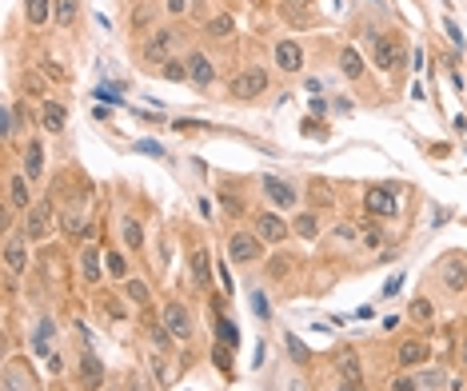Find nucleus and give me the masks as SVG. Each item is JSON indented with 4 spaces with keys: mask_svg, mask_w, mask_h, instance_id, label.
Returning <instances> with one entry per match:
<instances>
[{
    "mask_svg": "<svg viewBox=\"0 0 467 391\" xmlns=\"http://www.w3.org/2000/svg\"><path fill=\"white\" fill-rule=\"evenodd\" d=\"M184 44H188V36L180 33V28H156L140 44V60H144L148 72H160L164 64H172L180 52H184Z\"/></svg>",
    "mask_w": 467,
    "mask_h": 391,
    "instance_id": "f257e3e1",
    "label": "nucleus"
},
{
    "mask_svg": "<svg viewBox=\"0 0 467 391\" xmlns=\"http://www.w3.org/2000/svg\"><path fill=\"white\" fill-rule=\"evenodd\" d=\"M228 92H232V100H240V104L260 100L268 92V68H256V64L240 68V72L232 76V84H228Z\"/></svg>",
    "mask_w": 467,
    "mask_h": 391,
    "instance_id": "f03ea898",
    "label": "nucleus"
},
{
    "mask_svg": "<svg viewBox=\"0 0 467 391\" xmlns=\"http://www.w3.org/2000/svg\"><path fill=\"white\" fill-rule=\"evenodd\" d=\"M49 232H52V200H36L33 208H28V216H24L20 236L28 244H40V240H49Z\"/></svg>",
    "mask_w": 467,
    "mask_h": 391,
    "instance_id": "7ed1b4c3",
    "label": "nucleus"
},
{
    "mask_svg": "<svg viewBox=\"0 0 467 391\" xmlns=\"http://www.w3.org/2000/svg\"><path fill=\"white\" fill-rule=\"evenodd\" d=\"M371 64L380 72H400L403 68V44L396 36H371Z\"/></svg>",
    "mask_w": 467,
    "mask_h": 391,
    "instance_id": "20e7f679",
    "label": "nucleus"
},
{
    "mask_svg": "<svg viewBox=\"0 0 467 391\" xmlns=\"http://www.w3.org/2000/svg\"><path fill=\"white\" fill-rule=\"evenodd\" d=\"M228 256H232L236 263H256L260 256H264V240H260L256 232H248V228L232 232V236H228Z\"/></svg>",
    "mask_w": 467,
    "mask_h": 391,
    "instance_id": "39448f33",
    "label": "nucleus"
},
{
    "mask_svg": "<svg viewBox=\"0 0 467 391\" xmlns=\"http://www.w3.org/2000/svg\"><path fill=\"white\" fill-rule=\"evenodd\" d=\"M160 324L172 331V340H192V315H188V308H184L180 299H168V304H164Z\"/></svg>",
    "mask_w": 467,
    "mask_h": 391,
    "instance_id": "423d86ee",
    "label": "nucleus"
},
{
    "mask_svg": "<svg viewBox=\"0 0 467 391\" xmlns=\"http://www.w3.org/2000/svg\"><path fill=\"white\" fill-rule=\"evenodd\" d=\"M252 224H256V236L264 244H284L288 240V224L275 212H252Z\"/></svg>",
    "mask_w": 467,
    "mask_h": 391,
    "instance_id": "0eeeda50",
    "label": "nucleus"
},
{
    "mask_svg": "<svg viewBox=\"0 0 467 391\" xmlns=\"http://www.w3.org/2000/svg\"><path fill=\"white\" fill-rule=\"evenodd\" d=\"M280 12H284L291 28H312L316 24V0H284Z\"/></svg>",
    "mask_w": 467,
    "mask_h": 391,
    "instance_id": "6e6552de",
    "label": "nucleus"
},
{
    "mask_svg": "<svg viewBox=\"0 0 467 391\" xmlns=\"http://www.w3.org/2000/svg\"><path fill=\"white\" fill-rule=\"evenodd\" d=\"M364 208H368L371 216H396V208H400V204H396V188H368V196H364Z\"/></svg>",
    "mask_w": 467,
    "mask_h": 391,
    "instance_id": "1a4fd4ad",
    "label": "nucleus"
},
{
    "mask_svg": "<svg viewBox=\"0 0 467 391\" xmlns=\"http://www.w3.org/2000/svg\"><path fill=\"white\" fill-rule=\"evenodd\" d=\"M427 356H432V347L423 340H403L400 347H396V363H400L403 372L407 367H419V363H427Z\"/></svg>",
    "mask_w": 467,
    "mask_h": 391,
    "instance_id": "9d476101",
    "label": "nucleus"
},
{
    "mask_svg": "<svg viewBox=\"0 0 467 391\" xmlns=\"http://www.w3.org/2000/svg\"><path fill=\"white\" fill-rule=\"evenodd\" d=\"M184 68H188V80L200 84V88H208V84L216 80V64H212V60L204 56V52H188Z\"/></svg>",
    "mask_w": 467,
    "mask_h": 391,
    "instance_id": "9b49d317",
    "label": "nucleus"
},
{
    "mask_svg": "<svg viewBox=\"0 0 467 391\" xmlns=\"http://www.w3.org/2000/svg\"><path fill=\"white\" fill-rule=\"evenodd\" d=\"M272 56H275V68H284V72H300L304 68V52H300L296 40H280L272 49Z\"/></svg>",
    "mask_w": 467,
    "mask_h": 391,
    "instance_id": "f8f14e48",
    "label": "nucleus"
},
{
    "mask_svg": "<svg viewBox=\"0 0 467 391\" xmlns=\"http://www.w3.org/2000/svg\"><path fill=\"white\" fill-rule=\"evenodd\" d=\"M264 196L272 200L275 208H291V204H296V188L280 176H264Z\"/></svg>",
    "mask_w": 467,
    "mask_h": 391,
    "instance_id": "ddd939ff",
    "label": "nucleus"
},
{
    "mask_svg": "<svg viewBox=\"0 0 467 391\" xmlns=\"http://www.w3.org/2000/svg\"><path fill=\"white\" fill-rule=\"evenodd\" d=\"M439 276H443V288L448 292H467V268L459 256H448L443 268H439Z\"/></svg>",
    "mask_w": 467,
    "mask_h": 391,
    "instance_id": "4468645a",
    "label": "nucleus"
},
{
    "mask_svg": "<svg viewBox=\"0 0 467 391\" xmlns=\"http://www.w3.org/2000/svg\"><path fill=\"white\" fill-rule=\"evenodd\" d=\"M80 388L84 391L104 388V363H100L92 351H84V356H80Z\"/></svg>",
    "mask_w": 467,
    "mask_h": 391,
    "instance_id": "2eb2a0df",
    "label": "nucleus"
},
{
    "mask_svg": "<svg viewBox=\"0 0 467 391\" xmlns=\"http://www.w3.org/2000/svg\"><path fill=\"white\" fill-rule=\"evenodd\" d=\"M8 208H33V196H28V176L24 172H12L8 176Z\"/></svg>",
    "mask_w": 467,
    "mask_h": 391,
    "instance_id": "dca6fc26",
    "label": "nucleus"
},
{
    "mask_svg": "<svg viewBox=\"0 0 467 391\" xmlns=\"http://www.w3.org/2000/svg\"><path fill=\"white\" fill-rule=\"evenodd\" d=\"M28 240H24V236H20V240H8V247H4V263H8V272H12V276H20V272H24V268H28Z\"/></svg>",
    "mask_w": 467,
    "mask_h": 391,
    "instance_id": "f3484780",
    "label": "nucleus"
},
{
    "mask_svg": "<svg viewBox=\"0 0 467 391\" xmlns=\"http://www.w3.org/2000/svg\"><path fill=\"white\" fill-rule=\"evenodd\" d=\"M40 120H44V128H49V132H65L68 108L60 104V100H44V112H40Z\"/></svg>",
    "mask_w": 467,
    "mask_h": 391,
    "instance_id": "a211bd4d",
    "label": "nucleus"
},
{
    "mask_svg": "<svg viewBox=\"0 0 467 391\" xmlns=\"http://www.w3.org/2000/svg\"><path fill=\"white\" fill-rule=\"evenodd\" d=\"M40 172H44V148H40V140H28V148H24V176L40 180Z\"/></svg>",
    "mask_w": 467,
    "mask_h": 391,
    "instance_id": "6ab92c4d",
    "label": "nucleus"
},
{
    "mask_svg": "<svg viewBox=\"0 0 467 391\" xmlns=\"http://www.w3.org/2000/svg\"><path fill=\"white\" fill-rule=\"evenodd\" d=\"M24 17L33 28H40V24H49V17H56V8H52V0H24Z\"/></svg>",
    "mask_w": 467,
    "mask_h": 391,
    "instance_id": "aec40b11",
    "label": "nucleus"
},
{
    "mask_svg": "<svg viewBox=\"0 0 467 391\" xmlns=\"http://www.w3.org/2000/svg\"><path fill=\"white\" fill-rule=\"evenodd\" d=\"M52 336H56V324H52V320H40V324H36V336H33L36 356H52Z\"/></svg>",
    "mask_w": 467,
    "mask_h": 391,
    "instance_id": "412c9836",
    "label": "nucleus"
},
{
    "mask_svg": "<svg viewBox=\"0 0 467 391\" xmlns=\"http://www.w3.org/2000/svg\"><path fill=\"white\" fill-rule=\"evenodd\" d=\"M192 276H196V288H212V256L208 252H192Z\"/></svg>",
    "mask_w": 467,
    "mask_h": 391,
    "instance_id": "4be33fe9",
    "label": "nucleus"
},
{
    "mask_svg": "<svg viewBox=\"0 0 467 391\" xmlns=\"http://www.w3.org/2000/svg\"><path fill=\"white\" fill-rule=\"evenodd\" d=\"M339 72H343L348 80H359V76H364V60H359V52H355V49L339 52Z\"/></svg>",
    "mask_w": 467,
    "mask_h": 391,
    "instance_id": "5701e85b",
    "label": "nucleus"
},
{
    "mask_svg": "<svg viewBox=\"0 0 467 391\" xmlns=\"http://www.w3.org/2000/svg\"><path fill=\"white\" fill-rule=\"evenodd\" d=\"M52 8H56V20H60L65 28H72L76 17H80V0H52Z\"/></svg>",
    "mask_w": 467,
    "mask_h": 391,
    "instance_id": "b1692460",
    "label": "nucleus"
},
{
    "mask_svg": "<svg viewBox=\"0 0 467 391\" xmlns=\"http://www.w3.org/2000/svg\"><path fill=\"white\" fill-rule=\"evenodd\" d=\"M216 343H228V347H240V331H236V324H232L228 315H220V320H216Z\"/></svg>",
    "mask_w": 467,
    "mask_h": 391,
    "instance_id": "393cba45",
    "label": "nucleus"
},
{
    "mask_svg": "<svg viewBox=\"0 0 467 391\" xmlns=\"http://www.w3.org/2000/svg\"><path fill=\"white\" fill-rule=\"evenodd\" d=\"M80 272H84V279H88V284H96V279H100V252H96V247H84Z\"/></svg>",
    "mask_w": 467,
    "mask_h": 391,
    "instance_id": "a878e982",
    "label": "nucleus"
},
{
    "mask_svg": "<svg viewBox=\"0 0 467 391\" xmlns=\"http://www.w3.org/2000/svg\"><path fill=\"white\" fill-rule=\"evenodd\" d=\"M296 236H304V240H316L320 236V216H312V212H304V216H296Z\"/></svg>",
    "mask_w": 467,
    "mask_h": 391,
    "instance_id": "bb28decb",
    "label": "nucleus"
},
{
    "mask_svg": "<svg viewBox=\"0 0 467 391\" xmlns=\"http://www.w3.org/2000/svg\"><path fill=\"white\" fill-rule=\"evenodd\" d=\"M120 228H124V244H128V252H140V247H144V232H140V220H124V224H120Z\"/></svg>",
    "mask_w": 467,
    "mask_h": 391,
    "instance_id": "cd10ccee",
    "label": "nucleus"
},
{
    "mask_svg": "<svg viewBox=\"0 0 467 391\" xmlns=\"http://www.w3.org/2000/svg\"><path fill=\"white\" fill-rule=\"evenodd\" d=\"M124 292H128V299L136 304V308H148V299H152V288H148L144 279H128Z\"/></svg>",
    "mask_w": 467,
    "mask_h": 391,
    "instance_id": "c85d7f7f",
    "label": "nucleus"
},
{
    "mask_svg": "<svg viewBox=\"0 0 467 391\" xmlns=\"http://www.w3.org/2000/svg\"><path fill=\"white\" fill-rule=\"evenodd\" d=\"M232 33H236V20H232V17H212L208 20V36H212V40H228Z\"/></svg>",
    "mask_w": 467,
    "mask_h": 391,
    "instance_id": "c756f323",
    "label": "nucleus"
},
{
    "mask_svg": "<svg viewBox=\"0 0 467 391\" xmlns=\"http://www.w3.org/2000/svg\"><path fill=\"white\" fill-rule=\"evenodd\" d=\"M284 343H288V351H291V359H296V363H307V359H312V351H307V343L300 340L296 331H284Z\"/></svg>",
    "mask_w": 467,
    "mask_h": 391,
    "instance_id": "7c9ffc66",
    "label": "nucleus"
},
{
    "mask_svg": "<svg viewBox=\"0 0 467 391\" xmlns=\"http://www.w3.org/2000/svg\"><path fill=\"white\" fill-rule=\"evenodd\" d=\"M336 367H339L343 375H348V379H359V359H355V351H352V347H348V351H339V356H336Z\"/></svg>",
    "mask_w": 467,
    "mask_h": 391,
    "instance_id": "2f4dec72",
    "label": "nucleus"
},
{
    "mask_svg": "<svg viewBox=\"0 0 467 391\" xmlns=\"http://www.w3.org/2000/svg\"><path fill=\"white\" fill-rule=\"evenodd\" d=\"M232 351H236V347H228V343H216V347H212V363H216L224 375H232Z\"/></svg>",
    "mask_w": 467,
    "mask_h": 391,
    "instance_id": "473e14b6",
    "label": "nucleus"
},
{
    "mask_svg": "<svg viewBox=\"0 0 467 391\" xmlns=\"http://www.w3.org/2000/svg\"><path fill=\"white\" fill-rule=\"evenodd\" d=\"M411 320H419V324H432L435 320V308H432V299H411Z\"/></svg>",
    "mask_w": 467,
    "mask_h": 391,
    "instance_id": "72a5a7b5",
    "label": "nucleus"
},
{
    "mask_svg": "<svg viewBox=\"0 0 467 391\" xmlns=\"http://www.w3.org/2000/svg\"><path fill=\"white\" fill-rule=\"evenodd\" d=\"M104 260H108V272H112L116 279H124V276H128V260H124L120 252H112V256H104Z\"/></svg>",
    "mask_w": 467,
    "mask_h": 391,
    "instance_id": "f704fd0d",
    "label": "nucleus"
},
{
    "mask_svg": "<svg viewBox=\"0 0 467 391\" xmlns=\"http://www.w3.org/2000/svg\"><path fill=\"white\" fill-rule=\"evenodd\" d=\"M391 391H423V383H419V375H400L391 383Z\"/></svg>",
    "mask_w": 467,
    "mask_h": 391,
    "instance_id": "c9c22d12",
    "label": "nucleus"
},
{
    "mask_svg": "<svg viewBox=\"0 0 467 391\" xmlns=\"http://www.w3.org/2000/svg\"><path fill=\"white\" fill-rule=\"evenodd\" d=\"M160 76H168V80H188V68L180 64V60H172V64L160 68Z\"/></svg>",
    "mask_w": 467,
    "mask_h": 391,
    "instance_id": "e433bc0d",
    "label": "nucleus"
},
{
    "mask_svg": "<svg viewBox=\"0 0 467 391\" xmlns=\"http://www.w3.org/2000/svg\"><path fill=\"white\" fill-rule=\"evenodd\" d=\"M268 276H272V279L288 276V256H272V263H268Z\"/></svg>",
    "mask_w": 467,
    "mask_h": 391,
    "instance_id": "4c0bfd02",
    "label": "nucleus"
},
{
    "mask_svg": "<svg viewBox=\"0 0 467 391\" xmlns=\"http://www.w3.org/2000/svg\"><path fill=\"white\" fill-rule=\"evenodd\" d=\"M17 136V112H12V104H4V140H12Z\"/></svg>",
    "mask_w": 467,
    "mask_h": 391,
    "instance_id": "58836bf2",
    "label": "nucleus"
},
{
    "mask_svg": "<svg viewBox=\"0 0 467 391\" xmlns=\"http://www.w3.org/2000/svg\"><path fill=\"white\" fill-rule=\"evenodd\" d=\"M400 288H403V272H396V276L384 284V292H380V295H384V299H391V295H400Z\"/></svg>",
    "mask_w": 467,
    "mask_h": 391,
    "instance_id": "ea45409f",
    "label": "nucleus"
},
{
    "mask_svg": "<svg viewBox=\"0 0 467 391\" xmlns=\"http://www.w3.org/2000/svg\"><path fill=\"white\" fill-rule=\"evenodd\" d=\"M252 311H256L260 320H268L272 311H268V299H264V292H252Z\"/></svg>",
    "mask_w": 467,
    "mask_h": 391,
    "instance_id": "a19ab883",
    "label": "nucleus"
},
{
    "mask_svg": "<svg viewBox=\"0 0 467 391\" xmlns=\"http://www.w3.org/2000/svg\"><path fill=\"white\" fill-rule=\"evenodd\" d=\"M136 152H144V156H156V160L164 156V148L156 144V140H140V144H136Z\"/></svg>",
    "mask_w": 467,
    "mask_h": 391,
    "instance_id": "79ce46f5",
    "label": "nucleus"
},
{
    "mask_svg": "<svg viewBox=\"0 0 467 391\" xmlns=\"http://www.w3.org/2000/svg\"><path fill=\"white\" fill-rule=\"evenodd\" d=\"M176 132H212V128L200 120H176Z\"/></svg>",
    "mask_w": 467,
    "mask_h": 391,
    "instance_id": "37998d69",
    "label": "nucleus"
},
{
    "mask_svg": "<svg viewBox=\"0 0 467 391\" xmlns=\"http://www.w3.org/2000/svg\"><path fill=\"white\" fill-rule=\"evenodd\" d=\"M355 236H359V232H355V224H339V232H336V240H339V244H352Z\"/></svg>",
    "mask_w": 467,
    "mask_h": 391,
    "instance_id": "c03bdc74",
    "label": "nucleus"
},
{
    "mask_svg": "<svg viewBox=\"0 0 467 391\" xmlns=\"http://www.w3.org/2000/svg\"><path fill=\"white\" fill-rule=\"evenodd\" d=\"M364 228H368V232H364V244H368V247H380V244H384V236L375 232V224H364Z\"/></svg>",
    "mask_w": 467,
    "mask_h": 391,
    "instance_id": "a18cd8bd",
    "label": "nucleus"
},
{
    "mask_svg": "<svg viewBox=\"0 0 467 391\" xmlns=\"http://www.w3.org/2000/svg\"><path fill=\"white\" fill-rule=\"evenodd\" d=\"M92 96H96V100H104V104H124V100H120V96L112 92V88H96Z\"/></svg>",
    "mask_w": 467,
    "mask_h": 391,
    "instance_id": "49530a36",
    "label": "nucleus"
},
{
    "mask_svg": "<svg viewBox=\"0 0 467 391\" xmlns=\"http://www.w3.org/2000/svg\"><path fill=\"white\" fill-rule=\"evenodd\" d=\"M304 136H328V128H323V124H316V120H304Z\"/></svg>",
    "mask_w": 467,
    "mask_h": 391,
    "instance_id": "de8ad7c7",
    "label": "nucleus"
},
{
    "mask_svg": "<svg viewBox=\"0 0 467 391\" xmlns=\"http://www.w3.org/2000/svg\"><path fill=\"white\" fill-rule=\"evenodd\" d=\"M44 68H49V76H52V80H65V76H68V72H65L60 64H56V60H44Z\"/></svg>",
    "mask_w": 467,
    "mask_h": 391,
    "instance_id": "09e8293b",
    "label": "nucleus"
},
{
    "mask_svg": "<svg viewBox=\"0 0 467 391\" xmlns=\"http://www.w3.org/2000/svg\"><path fill=\"white\" fill-rule=\"evenodd\" d=\"M184 8H188V4H184V0H168V12H172V17H180V12H184Z\"/></svg>",
    "mask_w": 467,
    "mask_h": 391,
    "instance_id": "8fccbe9b",
    "label": "nucleus"
},
{
    "mask_svg": "<svg viewBox=\"0 0 467 391\" xmlns=\"http://www.w3.org/2000/svg\"><path fill=\"white\" fill-rule=\"evenodd\" d=\"M448 36H451V44H464V36H459V28H455L451 20H448Z\"/></svg>",
    "mask_w": 467,
    "mask_h": 391,
    "instance_id": "3c124183",
    "label": "nucleus"
},
{
    "mask_svg": "<svg viewBox=\"0 0 467 391\" xmlns=\"http://www.w3.org/2000/svg\"><path fill=\"white\" fill-rule=\"evenodd\" d=\"M220 284H224V292H232V276H228V268L220 263Z\"/></svg>",
    "mask_w": 467,
    "mask_h": 391,
    "instance_id": "603ef678",
    "label": "nucleus"
},
{
    "mask_svg": "<svg viewBox=\"0 0 467 391\" xmlns=\"http://www.w3.org/2000/svg\"><path fill=\"white\" fill-rule=\"evenodd\" d=\"M339 391H359V379H348V383H343Z\"/></svg>",
    "mask_w": 467,
    "mask_h": 391,
    "instance_id": "864d4df0",
    "label": "nucleus"
},
{
    "mask_svg": "<svg viewBox=\"0 0 467 391\" xmlns=\"http://www.w3.org/2000/svg\"><path fill=\"white\" fill-rule=\"evenodd\" d=\"M288 391H307V383L304 379H296V383H288Z\"/></svg>",
    "mask_w": 467,
    "mask_h": 391,
    "instance_id": "5fc2aeb1",
    "label": "nucleus"
},
{
    "mask_svg": "<svg viewBox=\"0 0 467 391\" xmlns=\"http://www.w3.org/2000/svg\"><path fill=\"white\" fill-rule=\"evenodd\" d=\"M464 363H467V340H464Z\"/></svg>",
    "mask_w": 467,
    "mask_h": 391,
    "instance_id": "6e6d98bb",
    "label": "nucleus"
}]
</instances>
